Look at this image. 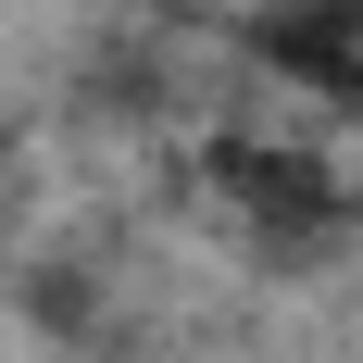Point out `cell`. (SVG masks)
I'll use <instances>...</instances> for the list:
<instances>
[{
	"mask_svg": "<svg viewBox=\"0 0 363 363\" xmlns=\"http://www.w3.org/2000/svg\"><path fill=\"white\" fill-rule=\"evenodd\" d=\"M225 188H238V201H263L276 225H313V213H326V176H313V163H263V150H225Z\"/></svg>",
	"mask_w": 363,
	"mask_h": 363,
	"instance_id": "obj_1",
	"label": "cell"
},
{
	"mask_svg": "<svg viewBox=\"0 0 363 363\" xmlns=\"http://www.w3.org/2000/svg\"><path fill=\"white\" fill-rule=\"evenodd\" d=\"M351 213H363V176H351Z\"/></svg>",
	"mask_w": 363,
	"mask_h": 363,
	"instance_id": "obj_2",
	"label": "cell"
}]
</instances>
